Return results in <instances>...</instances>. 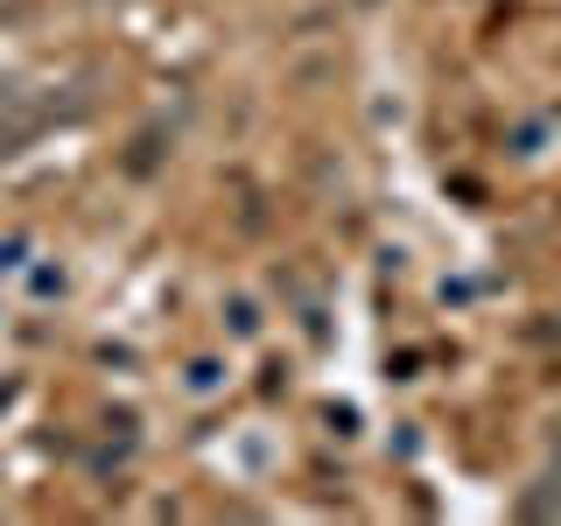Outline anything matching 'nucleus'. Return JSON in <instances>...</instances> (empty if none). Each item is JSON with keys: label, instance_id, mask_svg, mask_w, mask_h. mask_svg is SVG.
Masks as SVG:
<instances>
[{"label": "nucleus", "instance_id": "nucleus-1", "mask_svg": "<svg viewBox=\"0 0 561 526\" xmlns=\"http://www.w3.org/2000/svg\"><path fill=\"white\" fill-rule=\"evenodd\" d=\"M519 513H526V519H554V513H561V470H548V478L526 491V499H519Z\"/></svg>", "mask_w": 561, "mask_h": 526}, {"label": "nucleus", "instance_id": "nucleus-2", "mask_svg": "<svg viewBox=\"0 0 561 526\" xmlns=\"http://www.w3.org/2000/svg\"><path fill=\"white\" fill-rule=\"evenodd\" d=\"M232 330H239V338H253V330H260V316H253V302H232Z\"/></svg>", "mask_w": 561, "mask_h": 526}, {"label": "nucleus", "instance_id": "nucleus-3", "mask_svg": "<svg viewBox=\"0 0 561 526\" xmlns=\"http://www.w3.org/2000/svg\"><path fill=\"white\" fill-rule=\"evenodd\" d=\"M548 470H561V428L548 435Z\"/></svg>", "mask_w": 561, "mask_h": 526}, {"label": "nucleus", "instance_id": "nucleus-4", "mask_svg": "<svg viewBox=\"0 0 561 526\" xmlns=\"http://www.w3.org/2000/svg\"><path fill=\"white\" fill-rule=\"evenodd\" d=\"M92 8H113V0H92Z\"/></svg>", "mask_w": 561, "mask_h": 526}]
</instances>
